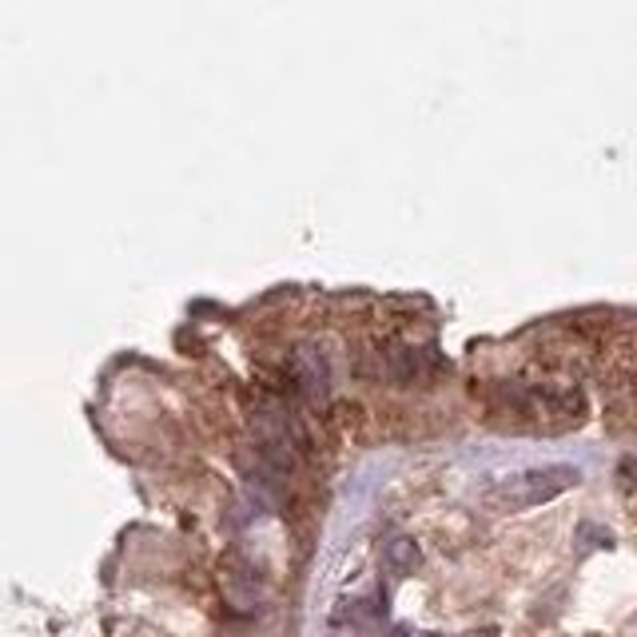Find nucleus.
<instances>
[{
	"instance_id": "obj_1",
	"label": "nucleus",
	"mask_w": 637,
	"mask_h": 637,
	"mask_svg": "<svg viewBox=\"0 0 637 637\" xmlns=\"http://www.w3.org/2000/svg\"><path fill=\"white\" fill-rule=\"evenodd\" d=\"M570 486H578V470L573 466H542V470H526V474L510 478V483L498 490V498L510 506V510H530V506H542L550 498L566 494Z\"/></svg>"
},
{
	"instance_id": "obj_2",
	"label": "nucleus",
	"mask_w": 637,
	"mask_h": 637,
	"mask_svg": "<svg viewBox=\"0 0 637 637\" xmlns=\"http://www.w3.org/2000/svg\"><path fill=\"white\" fill-rule=\"evenodd\" d=\"M219 590H224V602L235 613H252L259 605V573L244 553H227L219 562Z\"/></svg>"
},
{
	"instance_id": "obj_3",
	"label": "nucleus",
	"mask_w": 637,
	"mask_h": 637,
	"mask_svg": "<svg viewBox=\"0 0 637 637\" xmlns=\"http://www.w3.org/2000/svg\"><path fill=\"white\" fill-rule=\"evenodd\" d=\"M386 566H391V573H411L414 566H419V546H414L411 538H394L391 546H386Z\"/></svg>"
}]
</instances>
